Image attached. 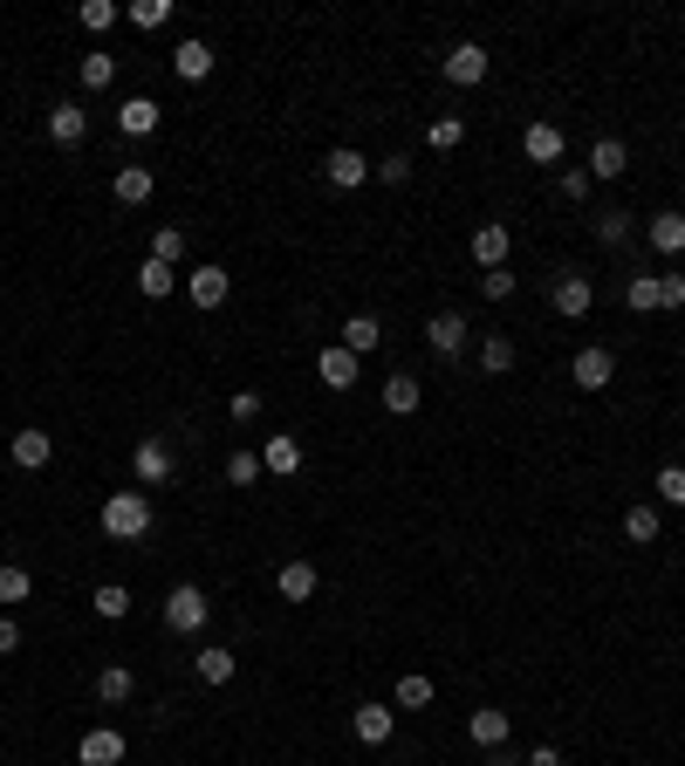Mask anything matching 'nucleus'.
Here are the masks:
<instances>
[{"label":"nucleus","instance_id":"30","mask_svg":"<svg viewBox=\"0 0 685 766\" xmlns=\"http://www.w3.org/2000/svg\"><path fill=\"white\" fill-rule=\"evenodd\" d=\"M199 678H206V685H233V650H227V644H206V650H199Z\"/></svg>","mask_w":685,"mask_h":766},{"label":"nucleus","instance_id":"50","mask_svg":"<svg viewBox=\"0 0 685 766\" xmlns=\"http://www.w3.org/2000/svg\"><path fill=\"white\" fill-rule=\"evenodd\" d=\"M528 766H563V753H555V746H535V753H528Z\"/></svg>","mask_w":685,"mask_h":766},{"label":"nucleus","instance_id":"39","mask_svg":"<svg viewBox=\"0 0 685 766\" xmlns=\"http://www.w3.org/2000/svg\"><path fill=\"white\" fill-rule=\"evenodd\" d=\"M28 595H35V574H28V568H0V602H28Z\"/></svg>","mask_w":685,"mask_h":766},{"label":"nucleus","instance_id":"10","mask_svg":"<svg viewBox=\"0 0 685 766\" xmlns=\"http://www.w3.org/2000/svg\"><path fill=\"white\" fill-rule=\"evenodd\" d=\"M350 732L363 746H384L391 732H398V705H378V698H370V705H357V719H350Z\"/></svg>","mask_w":685,"mask_h":766},{"label":"nucleus","instance_id":"32","mask_svg":"<svg viewBox=\"0 0 685 766\" xmlns=\"http://www.w3.org/2000/svg\"><path fill=\"white\" fill-rule=\"evenodd\" d=\"M480 370H487V376L514 370V342H508V336H480Z\"/></svg>","mask_w":685,"mask_h":766},{"label":"nucleus","instance_id":"44","mask_svg":"<svg viewBox=\"0 0 685 766\" xmlns=\"http://www.w3.org/2000/svg\"><path fill=\"white\" fill-rule=\"evenodd\" d=\"M370 178H384V185H404V178H412V165H404V157L391 151V157H370Z\"/></svg>","mask_w":685,"mask_h":766},{"label":"nucleus","instance_id":"22","mask_svg":"<svg viewBox=\"0 0 685 766\" xmlns=\"http://www.w3.org/2000/svg\"><path fill=\"white\" fill-rule=\"evenodd\" d=\"M48 138H55V144H83V138H89V110L55 103V110H48Z\"/></svg>","mask_w":685,"mask_h":766},{"label":"nucleus","instance_id":"7","mask_svg":"<svg viewBox=\"0 0 685 766\" xmlns=\"http://www.w3.org/2000/svg\"><path fill=\"white\" fill-rule=\"evenodd\" d=\"M185 295H193V308H220V302L233 295V274H227L220 261H206V267H193V281H185Z\"/></svg>","mask_w":685,"mask_h":766},{"label":"nucleus","instance_id":"34","mask_svg":"<svg viewBox=\"0 0 685 766\" xmlns=\"http://www.w3.org/2000/svg\"><path fill=\"white\" fill-rule=\"evenodd\" d=\"M261 472H268L261 452H247V445H233V452H227V479H233V486H254Z\"/></svg>","mask_w":685,"mask_h":766},{"label":"nucleus","instance_id":"49","mask_svg":"<svg viewBox=\"0 0 685 766\" xmlns=\"http://www.w3.org/2000/svg\"><path fill=\"white\" fill-rule=\"evenodd\" d=\"M14 650H21V623L0 616V657H14Z\"/></svg>","mask_w":685,"mask_h":766},{"label":"nucleus","instance_id":"8","mask_svg":"<svg viewBox=\"0 0 685 766\" xmlns=\"http://www.w3.org/2000/svg\"><path fill=\"white\" fill-rule=\"evenodd\" d=\"M323 178H329L336 192H357V185L370 178V157H363V151H350V144H336V151L323 157Z\"/></svg>","mask_w":685,"mask_h":766},{"label":"nucleus","instance_id":"16","mask_svg":"<svg viewBox=\"0 0 685 766\" xmlns=\"http://www.w3.org/2000/svg\"><path fill=\"white\" fill-rule=\"evenodd\" d=\"M159 103H151V96H123V110H117V131L123 138H151V131H159Z\"/></svg>","mask_w":685,"mask_h":766},{"label":"nucleus","instance_id":"5","mask_svg":"<svg viewBox=\"0 0 685 766\" xmlns=\"http://www.w3.org/2000/svg\"><path fill=\"white\" fill-rule=\"evenodd\" d=\"M569 383H576V391H610V383H617V357H610L604 342L576 349V363H569Z\"/></svg>","mask_w":685,"mask_h":766},{"label":"nucleus","instance_id":"47","mask_svg":"<svg viewBox=\"0 0 685 766\" xmlns=\"http://www.w3.org/2000/svg\"><path fill=\"white\" fill-rule=\"evenodd\" d=\"M563 199H569V206H583V199H589V172H583V165H569V172H563Z\"/></svg>","mask_w":685,"mask_h":766},{"label":"nucleus","instance_id":"25","mask_svg":"<svg viewBox=\"0 0 685 766\" xmlns=\"http://www.w3.org/2000/svg\"><path fill=\"white\" fill-rule=\"evenodd\" d=\"M466 732H474V746H508V712L501 705H480L474 719H466Z\"/></svg>","mask_w":685,"mask_h":766},{"label":"nucleus","instance_id":"20","mask_svg":"<svg viewBox=\"0 0 685 766\" xmlns=\"http://www.w3.org/2000/svg\"><path fill=\"white\" fill-rule=\"evenodd\" d=\"M48 459H55V438H48V431H35V425L14 431V466H21V472H42Z\"/></svg>","mask_w":685,"mask_h":766},{"label":"nucleus","instance_id":"12","mask_svg":"<svg viewBox=\"0 0 685 766\" xmlns=\"http://www.w3.org/2000/svg\"><path fill=\"white\" fill-rule=\"evenodd\" d=\"M274 589H282V602H308L323 589V574H316V561H282L274 568Z\"/></svg>","mask_w":685,"mask_h":766},{"label":"nucleus","instance_id":"40","mask_svg":"<svg viewBox=\"0 0 685 766\" xmlns=\"http://www.w3.org/2000/svg\"><path fill=\"white\" fill-rule=\"evenodd\" d=\"M651 493H659L665 506H685V466H659V479H651Z\"/></svg>","mask_w":685,"mask_h":766},{"label":"nucleus","instance_id":"48","mask_svg":"<svg viewBox=\"0 0 685 766\" xmlns=\"http://www.w3.org/2000/svg\"><path fill=\"white\" fill-rule=\"evenodd\" d=\"M659 295H665V308H685V274H659Z\"/></svg>","mask_w":685,"mask_h":766},{"label":"nucleus","instance_id":"21","mask_svg":"<svg viewBox=\"0 0 685 766\" xmlns=\"http://www.w3.org/2000/svg\"><path fill=\"white\" fill-rule=\"evenodd\" d=\"M583 172H589V178H624V172H631V151L617 144V138H597V151H589Z\"/></svg>","mask_w":685,"mask_h":766},{"label":"nucleus","instance_id":"33","mask_svg":"<svg viewBox=\"0 0 685 766\" xmlns=\"http://www.w3.org/2000/svg\"><path fill=\"white\" fill-rule=\"evenodd\" d=\"M624 302H631L638 315H651V308H665V295H659V274H631V287H624Z\"/></svg>","mask_w":685,"mask_h":766},{"label":"nucleus","instance_id":"1","mask_svg":"<svg viewBox=\"0 0 685 766\" xmlns=\"http://www.w3.org/2000/svg\"><path fill=\"white\" fill-rule=\"evenodd\" d=\"M97 521H104V534H110V540H144L159 514H151V493H110Z\"/></svg>","mask_w":685,"mask_h":766},{"label":"nucleus","instance_id":"3","mask_svg":"<svg viewBox=\"0 0 685 766\" xmlns=\"http://www.w3.org/2000/svg\"><path fill=\"white\" fill-rule=\"evenodd\" d=\"M439 69H446V83H453V89H474V83H487V69H493V55H487L480 42H453V48H446V62H439Z\"/></svg>","mask_w":685,"mask_h":766},{"label":"nucleus","instance_id":"2","mask_svg":"<svg viewBox=\"0 0 685 766\" xmlns=\"http://www.w3.org/2000/svg\"><path fill=\"white\" fill-rule=\"evenodd\" d=\"M206 616H213V602H206L199 582H178V589L165 595V630H172V636H199Z\"/></svg>","mask_w":685,"mask_h":766},{"label":"nucleus","instance_id":"45","mask_svg":"<svg viewBox=\"0 0 685 766\" xmlns=\"http://www.w3.org/2000/svg\"><path fill=\"white\" fill-rule=\"evenodd\" d=\"M480 295H487V302H508V295H514V274H508V267H487V274H480Z\"/></svg>","mask_w":685,"mask_h":766},{"label":"nucleus","instance_id":"28","mask_svg":"<svg viewBox=\"0 0 685 766\" xmlns=\"http://www.w3.org/2000/svg\"><path fill=\"white\" fill-rule=\"evenodd\" d=\"M89 610H97L104 623H123V616H131V589H123V582H104L97 595H89Z\"/></svg>","mask_w":685,"mask_h":766},{"label":"nucleus","instance_id":"15","mask_svg":"<svg viewBox=\"0 0 685 766\" xmlns=\"http://www.w3.org/2000/svg\"><path fill=\"white\" fill-rule=\"evenodd\" d=\"M508 247H514V240H508V219H487V227L474 233V261H480V274H487V267H508Z\"/></svg>","mask_w":685,"mask_h":766},{"label":"nucleus","instance_id":"6","mask_svg":"<svg viewBox=\"0 0 685 766\" xmlns=\"http://www.w3.org/2000/svg\"><path fill=\"white\" fill-rule=\"evenodd\" d=\"M76 766H123V732L117 725H89L76 740Z\"/></svg>","mask_w":685,"mask_h":766},{"label":"nucleus","instance_id":"29","mask_svg":"<svg viewBox=\"0 0 685 766\" xmlns=\"http://www.w3.org/2000/svg\"><path fill=\"white\" fill-rule=\"evenodd\" d=\"M76 76H83V89H110V83H117V55H104V48H89V55L76 62Z\"/></svg>","mask_w":685,"mask_h":766},{"label":"nucleus","instance_id":"37","mask_svg":"<svg viewBox=\"0 0 685 766\" xmlns=\"http://www.w3.org/2000/svg\"><path fill=\"white\" fill-rule=\"evenodd\" d=\"M425 144H432V151H459V144H466V117H439V123L425 131Z\"/></svg>","mask_w":685,"mask_h":766},{"label":"nucleus","instance_id":"24","mask_svg":"<svg viewBox=\"0 0 685 766\" xmlns=\"http://www.w3.org/2000/svg\"><path fill=\"white\" fill-rule=\"evenodd\" d=\"M378 342H384V322H378V315H350V322H342V349H350V357H370Z\"/></svg>","mask_w":685,"mask_h":766},{"label":"nucleus","instance_id":"9","mask_svg":"<svg viewBox=\"0 0 685 766\" xmlns=\"http://www.w3.org/2000/svg\"><path fill=\"white\" fill-rule=\"evenodd\" d=\"M378 397H384V411H391V418H412V411L425 404V383H418L412 370H391V376H384V391H378Z\"/></svg>","mask_w":685,"mask_h":766},{"label":"nucleus","instance_id":"19","mask_svg":"<svg viewBox=\"0 0 685 766\" xmlns=\"http://www.w3.org/2000/svg\"><path fill=\"white\" fill-rule=\"evenodd\" d=\"M425 342L432 349H439V357H459V349H466V315H432V322H425Z\"/></svg>","mask_w":685,"mask_h":766},{"label":"nucleus","instance_id":"13","mask_svg":"<svg viewBox=\"0 0 685 766\" xmlns=\"http://www.w3.org/2000/svg\"><path fill=\"white\" fill-rule=\"evenodd\" d=\"M521 151L528 157H535V165H563V123H528V131H521Z\"/></svg>","mask_w":685,"mask_h":766},{"label":"nucleus","instance_id":"42","mask_svg":"<svg viewBox=\"0 0 685 766\" xmlns=\"http://www.w3.org/2000/svg\"><path fill=\"white\" fill-rule=\"evenodd\" d=\"M398 705L404 712H425L432 705V678H398Z\"/></svg>","mask_w":685,"mask_h":766},{"label":"nucleus","instance_id":"4","mask_svg":"<svg viewBox=\"0 0 685 766\" xmlns=\"http://www.w3.org/2000/svg\"><path fill=\"white\" fill-rule=\"evenodd\" d=\"M548 302H555V315H569V322H583V315L597 308V287H589V274L563 267V274H555V287H548Z\"/></svg>","mask_w":685,"mask_h":766},{"label":"nucleus","instance_id":"23","mask_svg":"<svg viewBox=\"0 0 685 766\" xmlns=\"http://www.w3.org/2000/svg\"><path fill=\"white\" fill-rule=\"evenodd\" d=\"M261 466H268V472H282V479H295V472H302V438H289V431H282V438H268V445H261Z\"/></svg>","mask_w":685,"mask_h":766},{"label":"nucleus","instance_id":"36","mask_svg":"<svg viewBox=\"0 0 685 766\" xmlns=\"http://www.w3.org/2000/svg\"><path fill=\"white\" fill-rule=\"evenodd\" d=\"M624 534L638 540V548H651V540H659V506H631V514H624Z\"/></svg>","mask_w":685,"mask_h":766},{"label":"nucleus","instance_id":"18","mask_svg":"<svg viewBox=\"0 0 685 766\" xmlns=\"http://www.w3.org/2000/svg\"><path fill=\"white\" fill-rule=\"evenodd\" d=\"M172 69H178L185 83H206V76H213V42H199V35H185V42L172 48Z\"/></svg>","mask_w":685,"mask_h":766},{"label":"nucleus","instance_id":"27","mask_svg":"<svg viewBox=\"0 0 685 766\" xmlns=\"http://www.w3.org/2000/svg\"><path fill=\"white\" fill-rule=\"evenodd\" d=\"M131 691H138L131 664H104V670H97V698H104V705H123V698H131Z\"/></svg>","mask_w":685,"mask_h":766},{"label":"nucleus","instance_id":"26","mask_svg":"<svg viewBox=\"0 0 685 766\" xmlns=\"http://www.w3.org/2000/svg\"><path fill=\"white\" fill-rule=\"evenodd\" d=\"M644 240L659 247V253H685V212H659V219L644 227Z\"/></svg>","mask_w":685,"mask_h":766},{"label":"nucleus","instance_id":"43","mask_svg":"<svg viewBox=\"0 0 685 766\" xmlns=\"http://www.w3.org/2000/svg\"><path fill=\"white\" fill-rule=\"evenodd\" d=\"M597 240H604V247H624V240H631V212H604V219H597Z\"/></svg>","mask_w":685,"mask_h":766},{"label":"nucleus","instance_id":"11","mask_svg":"<svg viewBox=\"0 0 685 766\" xmlns=\"http://www.w3.org/2000/svg\"><path fill=\"white\" fill-rule=\"evenodd\" d=\"M131 466H138V479H144V486H165V479H172V445H165V438H138Z\"/></svg>","mask_w":685,"mask_h":766},{"label":"nucleus","instance_id":"41","mask_svg":"<svg viewBox=\"0 0 685 766\" xmlns=\"http://www.w3.org/2000/svg\"><path fill=\"white\" fill-rule=\"evenodd\" d=\"M123 14H131V28H165L172 21V0H131Z\"/></svg>","mask_w":685,"mask_h":766},{"label":"nucleus","instance_id":"31","mask_svg":"<svg viewBox=\"0 0 685 766\" xmlns=\"http://www.w3.org/2000/svg\"><path fill=\"white\" fill-rule=\"evenodd\" d=\"M138 287H144L151 302H165L172 287H178V267H165V261H144V267H138Z\"/></svg>","mask_w":685,"mask_h":766},{"label":"nucleus","instance_id":"46","mask_svg":"<svg viewBox=\"0 0 685 766\" xmlns=\"http://www.w3.org/2000/svg\"><path fill=\"white\" fill-rule=\"evenodd\" d=\"M227 418H233V425H254V418H261V391H233Z\"/></svg>","mask_w":685,"mask_h":766},{"label":"nucleus","instance_id":"17","mask_svg":"<svg viewBox=\"0 0 685 766\" xmlns=\"http://www.w3.org/2000/svg\"><path fill=\"white\" fill-rule=\"evenodd\" d=\"M357 363H363V357H350L342 342H329L323 357H316V376L329 383V391H350V383H357Z\"/></svg>","mask_w":685,"mask_h":766},{"label":"nucleus","instance_id":"38","mask_svg":"<svg viewBox=\"0 0 685 766\" xmlns=\"http://www.w3.org/2000/svg\"><path fill=\"white\" fill-rule=\"evenodd\" d=\"M151 261L178 267V261H185V233H178V227H159V233H151Z\"/></svg>","mask_w":685,"mask_h":766},{"label":"nucleus","instance_id":"14","mask_svg":"<svg viewBox=\"0 0 685 766\" xmlns=\"http://www.w3.org/2000/svg\"><path fill=\"white\" fill-rule=\"evenodd\" d=\"M151 192H159L151 165H117V178H110V199H117V206H144Z\"/></svg>","mask_w":685,"mask_h":766},{"label":"nucleus","instance_id":"35","mask_svg":"<svg viewBox=\"0 0 685 766\" xmlns=\"http://www.w3.org/2000/svg\"><path fill=\"white\" fill-rule=\"evenodd\" d=\"M117 14H123L117 0H83V8H76V21L89 28V35H104V28H117Z\"/></svg>","mask_w":685,"mask_h":766}]
</instances>
